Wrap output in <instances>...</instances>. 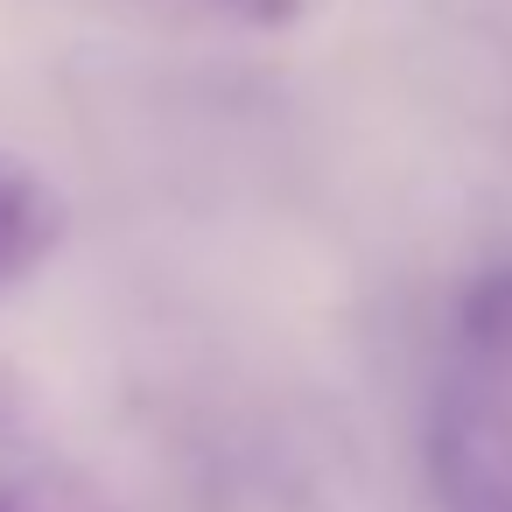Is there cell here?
<instances>
[{
	"instance_id": "277c9868",
	"label": "cell",
	"mask_w": 512,
	"mask_h": 512,
	"mask_svg": "<svg viewBox=\"0 0 512 512\" xmlns=\"http://www.w3.org/2000/svg\"><path fill=\"white\" fill-rule=\"evenodd\" d=\"M0 512H113V505L71 463H22L0 477Z\"/></svg>"
},
{
	"instance_id": "6da1fadb",
	"label": "cell",
	"mask_w": 512,
	"mask_h": 512,
	"mask_svg": "<svg viewBox=\"0 0 512 512\" xmlns=\"http://www.w3.org/2000/svg\"><path fill=\"white\" fill-rule=\"evenodd\" d=\"M428 484L442 512H512V393L498 379L442 386L428 414Z\"/></svg>"
},
{
	"instance_id": "3957f363",
	"label": "cell",
	"mask_w": 512,
	"mask_h": 512,
	"mask_svg": "<svg viewBox=\"0 0 512 512\" xmlns=\"http://www.w3.org/2000/svg\"><path fill=\"white\" fill-rule=\"evenodd\" d=\"M456 330H463V351H470V365L484 379H505L512 372V260L505 267H484L463 288Z\"/></svg>"
},
{
	"instance_id": "7a4b0ae2",
	"label": "cell",
	"mask_w": 512,
	"mask_h": 512,
	"mask_svg": "<svg viewBox=\"0 0 512 512\" xmlns=\"http://www.w3.org/2000/svg\"><path fill=\"white\" fill-rule=\"evenodd\" d=\"M64 239V197L29 162L0 155V295L22 288Z\"/></svg>"
},
{
	"instance_id": "5b68a950",
	"label": "cell",
	"mask_w": 512,
	"mask_h": 512,
	"mask_svg": "<svg viewBox=\"0 0 512 512\" xmlns=\"http://www.w3.org/2000/svg\"><path fill=\"white\" fill-rule=\"evenodd\" d=\"M204 8H218L232 22H253V29H281V22H295L309 8V0H204Z\"/></svg>"
}]
</instances>
